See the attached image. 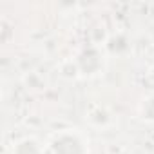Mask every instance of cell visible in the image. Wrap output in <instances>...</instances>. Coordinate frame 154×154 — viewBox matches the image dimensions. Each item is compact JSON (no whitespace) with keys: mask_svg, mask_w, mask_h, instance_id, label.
Here are the masks:
<instances>
[{"mask_svg":"<svg viewBox=\"0 0 154 154\" xmlns=\"http://www.w3.org/2000/svg\"><path fill=\"white\" fill-rule=\"evenodd\" d=\"M17 154H38V147H36L35 141L26 140L17 147Z\"/></svg>","mask_w":154,"mask_h":154,"instance_id":"2","label":"cell"},{"mask_svg":"<svg viewBox=\"0 0 154 154\" xmlns=\"http://www.w3.org/2000/svg\"><path fill=\"white\" fill-rule=\"evenodd\" d=\"M54 154H84L82 143L78 141V138L63 134L54 141Z\"/></svg>","mask_w":154,"mask_h":154,"instance_id":"1","label":"cell"}]
</instances>
